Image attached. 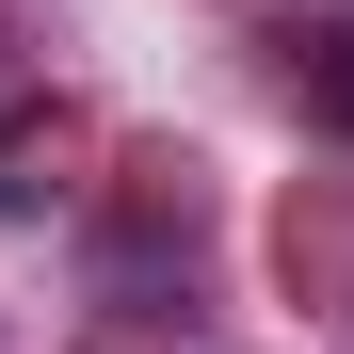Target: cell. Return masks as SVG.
I'll return each instance as SVG.
<instances>
[{"label":"cell","instance_id":"2","mask_svg":"<svg viewBox=\"0 0 354 354\" xmlns=\"http://www.w3.org/2000/svg\"><path fill=\"white\" fill-rule=\"evenodd\" d=\"M48 161H65V129H48V113H17V129H0V209H48V194H65Z\"/></svg>","mask_w":354,"mask_h":354},{"label":"cell","instance_id":"1","mask_svg":"<svg viewBox=\"0 0 354 354\" xmlns=\"http://www.w3.org/2000/svg\"><path fill=\"white\" fill-rule=\"evenodd\" d=\"M290 113L354 129V17H290Z\"/></svg>","mask_w":354,"mask_h":354}]
</instances>
